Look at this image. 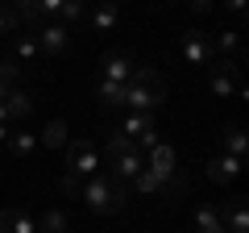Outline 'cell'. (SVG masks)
<instances>
[{
  "instance_id": "cell-1",
  "label": "cell",
  "mask_w": 249,
  "mask_h": 233,
  "mask_svg": "<svg viewBox=\"0 0 249 233\" xmlns=\"http://www.w3.org/2000/svg\"><path fill=\"white\" fill-rule=\"evenodd\" d=\"M166 100V79H162L154 67H133V79L124 83L121 104L129 113H154V108Z\"/></svg>"
},
{
  "instance_id": "cell-2",
  "label": "cell",
  "mask_w": 249,
  "mask_h": 233,
  "mask_svg": "<svg viewBox=\"0 0 249 233\" xmlns=\"http://www.w3.org/2000/svg\"><path fill=\"white\" fill-rule=\"evenodd\" d=\"M79 200L91 208V213L100 216H112V213H124V204H129V192H124V183H116L112 175H91V179L79 183Z\"/></svg>"
},
{
  "instance_id": "cell-3",
  "label": "cell",
  "mask_w": 249,
  "mask_h": 233,
  "mask_svg": "<svg viewBox=\"0 0 249 233\" xmlns=\"http://www.w3.org/2000/svg\"><path fill=\"white\" fill-rule=\"evenodd\" d=\"M108 175H112L116 183H133L137 175L145 171V154H137V146L129 142V137H121L116 134L112 142H108Z\"/></svg>"
},
{
  "instance_id": "cell-4",
  "label": "cell",
  "mask_w": 249,
  "mask_h": 233,
  "mask_svg": "<svg viewBox=\"0 0 249 233\" xmlns=\"http://www.w3.org/2000/svg\"><path fill=\"white\" fill-rule=\"evenodd\" d=\"M67 175L71 179H91V175H100V150L88 142V137H79V142H67Z\"/></svg>"
},
{
  "instance_id": "cell-5",
  "label": "cell",
  "mask_w": 249,
  "mask_h": 233,
  "mask_svg": "<svg viewBox=\"0 0 249 233\" xmlns=\"http://www.w3.org/2000/svg\"><path fill=\"white\" fill-rule=\"evenodd\" d=\"M208 83H212V92L220 100H229V96H245V88H241L237 83V63H232V58H220V63L216 67H208Z\"/></svg>"
},
{
  "instance_id": "cell-6",
  "label": "cell",
  "mask_w": 249,
  "mask_h": 233,
  "mask_svg": "<svg viewBox=\"0 0 249 233\" xmlns=\"http://www.w3.org/2000/svg\"><path fill=\"white\" fill-rule=\"evenodd\" d=\"M178 50H183V58H187L191 67H208V63H212V38H208L204 29H196V25L183 34Z\"/></svg>"
},
{
  "instance_id": "cell-7",
  "label": "cell",
  "mask_w": 249,
  "mask_h": 233,
  "mask_svg": "<svg viewBox=\"0 0 249 233\" xmlns=\"http://www.w3.org/2000/svg\"><path fill=\"white\" fill-rule=\"evenodd\" d=\"M133 58H129V54H121V50H108L104 58H100V79H108V83H129L133 79Z\"/></svg>"
},
{
  "instance_id": "cell-8",
  "label": "cell",
  "mask_w": 249,
  "mask_h": 233,
  "mask_svg": "<svg viewBox=\"0 0 249 233\" xmlns=\"http://www.w3.org/2000/svg\"><path fill=\"white\" fill-rule=\"evenodd\" d=\"M37 50H42V58H54V54H62L67 46H71V34L58 25V21H46L42 29H37Z\"/></svg>"
},
{
  "instance_id": "cell-9",
  "label": "cell",
  "mask_w": 249,
  "mask_h": 233,
  "mask_svg": "<svg viewBox=\"0 0 249 233\" xmlns=\"http://www.w3.org/2000/svg\"><path fill=\"white\" fill-rule=\"evenodd\" d=\"M0 233H37V221H34L21 204L0 208Z\"/></svg>"
},
{
  "instance_id": "cell-10",
  "label": "cell",
  "mask_w": 249,
  "mask_h": 233,
  "mask_svg": "<svg viewBox=\"0 0 249 233\" xmlns=\"http://www.w3.org/2000/svg\"><path fill=\"white\" fill-rule=\"evenodd\" d=\"M220 154H229V158H241V162H245V154H249V137H245V129H241V125L220 129Z\"/></svg>"
},
{
  "instance_id": "cell-11",
  "label": "cell",
  "mask_w": 249,
  "mask_h": 233,
  "mask_svg": "<svg viewBox=\"0 0 249 233\" xmlns=\"http://www.w3.org/2000/svg\"><path fill=\"white\" fill-rule=\"evenodd\" d=\"M220 225L229 233H249V213H245V200H229V204L220 208Z\"/></svg>"
},
{
  "instance_id": "cell-12",
  "label": "cell",
  "mask_w": 249,
  "mask_h": 233,
  "mask_svg": "<svg viewBox=\"0 0 249 233\" xmlns=\"http://www.w3.org/2000/svg\"><path fill=\"white\" fill-rule=\"evenodd\" d=\"M237 175H241V158H229V154H216V158L208 162V179H212V183H220V188H224V183H232Z\"/></svg>"
},
{
  "instance_id": "cell-13",
  "label": "cell",
  "mask_w": 249,
  "mask_h": 233,
  "mask_svg": "<svg viewBox=\"0 0 249 233\" xmlns=\"http://www.w3.org/2000/svg\"><path fill=\"white\" fill-rule=\"evenodd\" d=\"M150 129H158V125H154V113H129V116L121 121V129H116V134L129 137V142H137V137L150 134Z\"/></svg>"
},
{
  "instance_id": "cell-14",
  "label": "cell",
  "mask_w": 249,
  "mask_h": 233,
  "mask_svg": "<svg viewBox=\"0 0 249 233\" xmlns=\"http://www.w3.org/2000/svg\"><path fill=\"white\" fill-rule=\"evenodd\" d=\"M88 21H91L96 34H112V29L121 25V9H116V4H96V9L88 13Z\"/></svg>"
},
{
  "instance_id": "cell-15",
  "label": "cell",
  "mask_w": 249,
  "mask_h": 233,
  "mask_svg": "<svg viewBox=\"0 0 249 233\" xmlns=\"http://www.w3.org/2000/svg\"><path fill=\"white\" fill-rule=\"evenodd\" d=\"M67 142H71L67 121H46V129L37 134V146H46V150H67Z\"/></svg>"
},
{
  "instance_id": "cell-16",
  "label": "cell",
  "mask_w": 249,
  "mask_h": 233,
  "mask_svg": "<svg viewBox=\"0 0 249 233\" xmlns=\"http://www.w3.org/2000/svg\"><path fill=\"white\" fill-rule=\"evenodd\" d=\"M37 58H42V50H37V38L34 34H21L17 42H13V63H37Z\"/></svg>"
},
{
  "instance_id": "cell-17",
  "label": "cell",
  "mask_w": 249,
  "mask_h": 233,
  "mask_svg": "<svg viewBox=\"0 0 249 233\" xmlns=\"http://www.w3.org/2000/svg\"><path fill=\"white\" fill-rule=\"evenodd\" d=\"M216 229H220V208H212V204L196 208V216H191V233H216Z\"/></svg>"
},
{
  "instance_id": "cell-18",
  "label": "cell",
  "mask_w": 249,
  "mask_h": 233,
  "mask_svg": "<svg viewBox=\"0 0 249 233\" xmlns=\"http://www.w3.org/2000/svg\"><path fill=\"white\" fill-rule=\"evenodd\" d=\"M37 233H67V213L62 208H46L37 216Z\"/></svg>"
},
{
  "instance_id": "cell-19",
  "label": "cell",
  "mask_w": 249,
  "mask_h": 233,
  "mask_svg": "<svg viewBox=\"0 0 249 233\" xmlns=\"http://www.w3.org/2000/svg\"><path fill=\"white\" fill-rule=\"evenodd\" d=\"M17 75H21V67L13 63V58H0V100L17 88Z\"/></svg>"
},
{
  "instance_id": "cell-20",
  "label": "cell",
  "mask_w": 249,
  "mask_h": 233,
  "mask_svg": "<svg viewBox=\"0 0 249 233\" xmlns=\"http://www.w3.org/2000/svg\"><path fill=\"white\" fill-rule=\"evenodd\" d=\"M237 46H241V34H232V29H224V34L212 38V54H220V58L237 54Z\"/></svg>"
},
{
  "instance_id": "cell-21",
  "label": "cell",
  "mask_w": 249,
  "mask_h": 233,
  "mask_svg": "<svg viewBox=\"0 0 249 233\" xmlns=\"http://www.w3.org/2000/svg\"><path fill=\"white\" fill-rule=\"evenodd\" d=\"M79 17H88V9H83L79 0H62V4H58V17H54V21H58V25L67 29L71 21H79Z\"/></svg>"
},
{
  "instance_id": "cell-22",
  "label": "cell",
  "mask_w": 249,
  "mask_h": 233,
  "mask_svg": "<svg viewBox=\"0 0 249 233\" xmlns=\"http://www.w3.org/2000/svg\"><path fill=\"white\" fill-rule=\"evenodd\" d=\"M9 150L17 154V158L34 154V150H37V134H9Z\"/></svg>"
},
{
  "instance_id": "cell-23",
  "label": "cell",
  "mask_w": 249,
  "mask_h": 233,
  "mask_svg": "<svg viewBox=\"0 0 249 233\" xmlns=\"http://www.w3.org/2000/svg\"><path fill=\"white\" fill-rule=\"evenodd\" d=\"M121 83H108V79H96V100L100 104H121Z\"/></svg>"
},
{
  "instance_id": "cell-24",
  "label": "cell",
  "mask_w": 249,
  "mask_h": 233,
  "mask_svg": "<svg viewBox=\"0 0 249 233\" xmlns=\"http://www.w3.org/2000/svg\"><path fill=\"white\" fill-rule=\"evenodd\" d=\"M17 13H13V4H0V34H17Z\"/></svg>"
},
{
  "instance_id": "cell-25",
  "label": "cell",
  "mask_w": 249,
  "mask_h": 233,
  "mask_svg": "<svg viewBox=\"0 0 249 233\" xmlns=\"http://www.w3.org/2000/svg\"><path fill=\"white\" fill-rule=\"evenodd\" d=\"M133 188L142 192V196H154V192H158V179H154L150 171H142V175H137V179H133Z\"/></svg>"
},
{
  "instance_id": "cell-26",
  "label": "cell",
  "mask_w": 249,
  "mask_h": 233,
  "mask_svg": "<svg viewBox=\"0 0 249 233\" xmlns=\"http://www.w3.org/2000/svg\"><path fill=\"white\" fill-rule=\"evenodd\" d=\"M208 13H212V4H204V0H199V4H191V17H208Z\"/></svg>"
},
{
  "instance_id": "cell-27",
  "label": "cell",
  "mask_w": 249,
  "mask_h": 233,
  "mask_svg": "<svg viewBox=\"0 0 249 233\" xmlns=\"http://www.w3.org/2000/svg\"><path fill=\"white\" fill-rule=\"evenodd\" d=\"M9 134H13L9 125H0V146H9Z\"/></svg>"
},
{
  "instance_id": "cell-28",
  "label": "cell",
  "mask_w": 249,
  "mask_h": 233,
  "mask_svg": "<svg viewBox=\"0 0 249 233\" xmlns=\"http://www.w3.org/2000/svg\"><path fill=\"white\" fill-rule=\"evenodd\" d=\"M216 233H229V229H224V225H220V229H216Z\"/></svg>"
}]
</instances>
